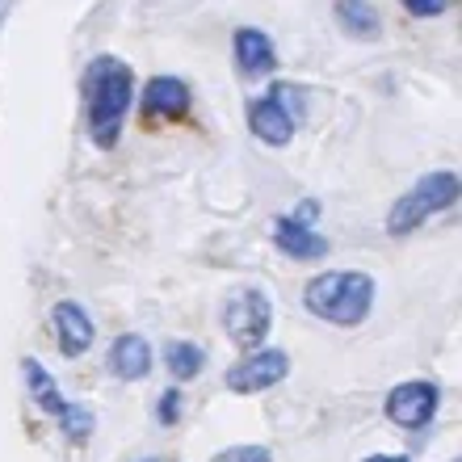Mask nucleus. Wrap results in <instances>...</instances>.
<instances>
[{
  "label": "nucleus",
  "instance_id": "obj_1",
  "mask_svg": "<svg viewBox=\"0 0 462 462\" xmlns=\"http://www.w3.org/2000/svg\"><path fill=\"white\" fill-rule=\"evenodd\" d=\"M135 93V76L123 59L114 55H97L89 64V139L97 148H114L123 135L126 109Z\"/></svg>",
  "mask_w": 462,
  "mask_h": 462
},
{
  "label": "nucleus",
  "instance_id": "obj_2",
  "mask_svg": "<svg viewBox=\"0 0 462 462\" xmlns=\"http://www.w3.org/2000/svg\"><path fill=\"white\" fill-rule=\"evenodd\" d=\"M303 303L315 320L337 328H357L374 307V278L362 270H340V273H320L307 282Z\"/></svg>",
  "mask_w": 462,
  "mask_h": 462
},
{
  "label": "nucleus",
  "instance_id": "obj_3",
  "mask_svg": "<svg viewBox=\"0 0 462 462\" xmlns=\"http://www.w3.org/2000/svg\"><path fill=\"white\" fill-rule=\"evenodd\" d=\"M454 202H458V177H454V173H429V177H421L391 206L387 231H391V235H408V231H416L429 215H441V210H449Z\"/></svg>",
  "mask_w": 462,
  "mask_h": 462
},
{
  "label": "nucleus",
  "instance_id": "obj_4",
  "mask_svg": "<svg viewBox=\"0 0 462 462\" xmlns=\"http://www.w3.org/2000/svg\"><path fill=\"white\" fill-rule=\"evenodd\" d=\"M273 324V307L270 299H265V290H235L227 303H223V328H227V337L240 345V349H248V354H257L261 340H265V332H270Z\"/></svg>",
  "mask_w": 462,
  "mask_h": 462
},
{
  "label": "nucleus",
  "instance_id": "obj_5",
  "mask_svg": "<svg viewBox=\"0 0 462 462\" xmlns=\"http://www.w3.org/2000/svg\"><path fill=\"white\" fill-rule=\"evenodd\" d=\"M320 215V206L315 202H303L295 215H282L273 223V244L282 248L286 257L295 261H320L328 257V235L312 227V218Z\"/></svg>",
  "mask_w": 462,
  "mask_h": 462
},
{
  "label": "nucleus",
  "instance_id": "obj_6",
  "mask_svg": "<svg viewBox=\"0 0 462 462\" xmlns=\"http://www.w3.org/2000/svg\"><path fill=\"white\" fill-rule=\"evenodd\" d=\"M290 374V357L282 349H257V354H244L235 366L227 370V391L235 395H261L278 387V382Z\"/></svg>",
  "mask_w": 462,
  "mask_h": 462
},
{
  "label": "nucleus",
  "instance_id": "obj_7",
  "mask_svg": "<svg viewBox=\"0 0 462 462\" xmlns=\"http://www.w3.org/2000/svg\"><path fill=\"white\" fill-rule=\"evenodd\" d=\"M437 382H404L387 395V421L399 424V429H421L437 416Z\"/></svg>",
  "mask_w": 462,
  "mask_h": 462
},
{
  "label": "nucleus",
  "instance_id": "obj_8",
  "mask_svg": "<svg viewBox=\"0 0 462 462\" xmlns=\"http://www.w3.org/2000/svg\"><path fill=\"white\" fill-rule=\"evenodd\" d=\"M139 106H143V114H148L151 123H156V118H160V123L185 118V114H190V89H185V81H177V76H156V81H148Z\"/></svg>",
  "mask_w": 462,
  "mask_h": 462
},
{
  "label": "nucleus",
  "instance_id": "obj_9",
  "mask_svg": "<svg viewBox=\"0 0 462 462\" xmlns=\"http://www.w3.org/2000/svg\"><path fill=\"white\" fill-rule=\"evenodd\" d=\"M51 324H55V340H59V354L81 357L93 345V320L84 315L81 303H55Z\"/></svg>",
  "mask_w": 462,
  "mask_h": 462
},
{
  "label": "nucleus",
  "instance_id": "obj_10",
  "mask_svg": "<svg viewBox=\"0 0 462 462\" xmlns=\"http://www.w3.org/2000/svg\"><path fill=\"white\" fill-rule=\"evenodd\" d=\"M248 126H252V135H257L261 143H270V148H282V143H290V135H295V118H290L270 93L248 101Z\"/></svg>",
  "mask_w": 462,
  "mask_h": 462
},
{
  "label": "nucleus",
  "instance_id": "obj_11",
  "mask_svg": "<svg viewBox=\"0 0 462 462\" xmlns=\"http://www.w3.org/2000/svg\"><path fill=\"white\" fill-rule=\"evenodd\" d=\"M235 64H240L244 76H270L278 68V51H273L270 34H261L252 26L235 30Z\"/></svg>",
  "mask_w": 462,
  "mask_h": 462
},
{
  "label": "nucleus",
  "instance_id": "obj_12",
  "mask_svg": "<svg viewBox=\"0 0 462 462\" xmlns=\"http://www.w3.org/2000/svg\"><path fill=\"white\" fill-rule=\"evenodd\" d=\"M109 370H114L118 379H126V382L148 379V370H151V345L143 337H135V332L118 337V340H114V349H109Z\"/></svg>",
  "mask_w": 462,
  "mask_h": 462
},
{
  "label": "nucleus",
  "instance_id": "obj_13",
  "mask_svg": "<svg viewBox=\"0 0 462 462\" xmlns=\"http://www.w3.org/2000/svg\"><path fill=\"white\" fill-rule=\"evenodd\" d=\"M26 382H30V395H34V404H38L47 416H55V421H59V416H64V408H68V399L59 395V387L51 382V374H47V370H42L34 357L26 362Z\"/></svg>",
  "mask_w": 462,
  "mask_h": 462
},
{
  "label": "nucleus",
  "instance_id": "obj_14",
  "mask_svg": "<svg viewBox=\"0 0 462 462\" xmlns=\"http://www.w3.org/2000/svg\"><path fill=\"white\" fill-rule=\"evenodd\" d=\"M164 366H168L173 379H198L206 366V354L190 340H168L164 345Z\"/></svg>",
  "mask_w": 462,
  "mask_h": 462
},
{
  "label": "nucleus",
  "instance_id": "obj_15",
  "mask_svg": "<svg viewBox=\"0 0 462 462\" xmlns=\"http://www.w3.org/2000/svg\"><path fill=\"white\" fill-rule=\"evenodd\" d=\"M337 17H340V26L349 30V34H362V38H374V34H379V13H374L370 4L345 0V4H337Z\"/></svg>",
  "mask_w": 462,
  "mask_h": 462
},
{
  "label": "nucleus",
  "instance_id": "obj_16",
  "mask_svg": "<svg viewBox=\"0 0 462 462\" xmlns=\"http://www.w3.org/2000/svg\"><path fill=\"white\" fill-rule=\"evenodd\" d=\"M59 424L68 429L72 441H84V437L93 433V412L84 408V404H68V408H64V416H59Z\"/></svg>",
  "mask_w": 462,
  "mask_h": 462
},
{
  "label": "nucleus",
  "instance_id": "obj_17",
  "mask_svg": "<svg viewBox=\"0 0 462 462\" xmlns=\"http://www.w3.org/2000/svg\"><path fill=\"white\" fill-rule=\"evenodd\" d=\"M210 462H273V454L265 446H231L223 454H215Z\"/></svg>",
  "mask_w": 462,
  "mask_h": 462
},
{
  "label": "nucleus",
  "instance_id": "obj_18",
  "mask_svg": "<svg viewBox=\"0 0 462 462\" xmlns=\"http://www.w3.org/2000/svg\"><path fill=\"white\" fill-rule=\"evenodd\" d=\"M177 416H181V391H177V387H168V391L156 399V421H160V424H177Z\"/></svg>",
  "mask_w": 462,
  "mask_h": 462
},
{
  "label": "nucleus",
  "instance_id": "obj_19",
  "mask_svg": "<svg viewBox=\"0 0 462 462\" xmlns=\"http://www.w3.org/2000/svg\"><path fill=\"white\" fill-rule=\"evenodd\" d=\"M408 13L412 17H437V13H446V4H408Z\"/></svg>",
  "mask_w": 462,
  "mask_h": 462
},
{
  "label": "nucleus",
  "instance_id": "obj_20",
  "mask_svg": "<svg viewBox=\"0 0 462 462\" xmlns=\"http://www.w3.org/2000/svg\"><path fill=\"white\" fill-rule=\"evenodd\" d=\"M366 462H408V458H395V454H370Z\"/></svg>",
  "mask_w": 462,
  "mask_h": 462
},
{
  "label": "nucleus",
  "instance_id": "obj_21",
  "mask_svg": "<svg viewBox=\"0 0 462 462\" xmlns=\"http://www.w3.org/2000/svg\"><path fill=\"white\" fill-rule=\"evenodd\" d=\"M148 462H156V458H148Z\"/></svg>",
  "mask_w": 462,
  "mask_h": 462
},
{
  "label": "nucleus",
  "instance_id": "obj_22",
  "mask_svg": "<svg viewBox=\"0 0 462 462\" xmlns=\"http://www.w3.org/2000/svg\"><path fill=\"white\" fill-rule=\"evenodd\" d=\"M454 462H458V458H454Z\"/></svg>",
  "mask_w": 462,
  "mask_h": 462
}]
</instances>
